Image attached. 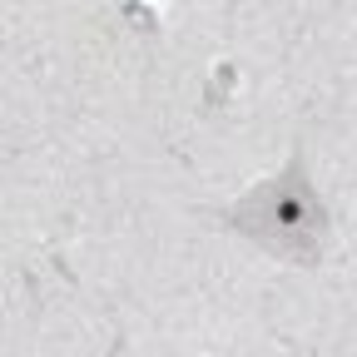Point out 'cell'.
<instances>
[{"label": "cell", "mask_w": 357, "mask_h": 357, "mask_svg": "<svg viewBox=\"0 0 357 357\" xmlns=\"http://www.w3.org/2000/svg\"><path fill=\"white\" fill-rule=\"evenodd\" d=\"M238 223L248 234H258L268 248L278 253H303L312 258V234L323 229V208L312 204L307 184H303V169L293 164L278 184H268L263 194H253L243 208H238Z\"/></svg>", "instance_id": "1"}]
</instances>
